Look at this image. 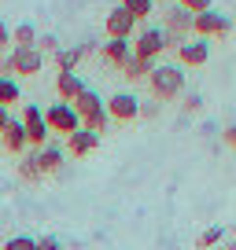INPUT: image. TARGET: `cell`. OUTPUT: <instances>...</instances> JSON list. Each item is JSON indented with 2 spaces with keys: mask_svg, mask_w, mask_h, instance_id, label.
Instances as JSON below:
<instances>
[{
  "mask_svg": "<svg viewBox=\"0 0 236 250\" xmlns=\"http://www.w3.org/2000/svg\"><path fill=\"white\" fill-rule=\"evenodd\" d=\"M96 147H100V133H93V129H74V133L67 136V151H71L74 158L93 155Z\"/></svg>",
  "mask_w": 236,
  "mask_h": 250,
  "instance_id": "12",
  "label": "cell"
},
{
  "mask_svg": "<svg viewBox=\"0 0 236 250\" xmlns=\"http://www.w3.org/2000/svg\"><path fill=\"white\" fill-rule=\"evenodd\" d=\"M11 44V26H4L0 22V55H4V48Z\"/></svg>",
  "mask_w": 236,
  "mask_h": 250,
  "instance_id": "29",
  "label": "cell"
},
{
  "mask_svg": "<svg viewBox=\"0 0 236 250\" xmlns=\"http://www.w3.org/2000/svg\"><path fill=\"white\" fill-rule=\"evenodd\" d=\"M148 88H151V96H155V103L181 100L185 96V70L177 62H159V66H151V74H148Z\"/></svg>",
  "mask_w": 236,
  "mask_h": 250,
  "instance_id": "1",
  "label": "cell"
},
{
  "mask_svg": "<svg viewBox=\"0 0 236 250\" xmlns=\"http://www.w3.org/2000/svg\"><path fill=\"white\" fill-rule=\"evenodd\" d=\"M181 103H185V110H189V114H196V110L203 107V100H199V96H185Z\"/></svg>",
  "mask_w": 236,
  "mask_h": 250,
  "instance_id": "28",
  "label": "cell"
},
{
  "mask_svg": "<svg viewBox=\"0 0 236 250\" xmlns=\"http://www.w3.org/2000/svg\"><path fill=\"white\" fill-rule=\"evenodd\" d=\"M37 166H41V177L59 173V169H63V147H59V144H45V147H37Z\"/></svg>",
  "mask_w": 236,
  "mask_h": 250,
  "instance_id": "14",
  "label": "cell"
},
{
  "mask_svg": "<svg viewBox=\"0 0 236 250\" xmlns=\"http://www.w3.org/2000/svg\"><path fill=\"white\" fill-rule=\"evenodd\" d=\"M19 180H23V184H33V180H41V166H37V147H26L23 155H19Z\"/></svg>",
  "mask_w": 236,
  "mask_h": 250,
  "instance_id": "16",
  "label": "cell"
},
{
  "mask_svg": "<svg viewBox=\"0 0 236 250\" xmlns=\"http://www.w3.org/2000/svg\"><path fill=\"white\" fill-rule=\"evenodd\" d=\"M229 30H233V19H229L225 11H218V8H207V11H199V15H192V33H199L203 41L225 37Z\"/></svg>",
  "mask_w": 236,
  "mask_h": 250,
  "instance_id": "3",
  "label": "cell"
},
{
  "mask_svg": "<svg viewBox=\"0 0 236 250\" xmlns=\"http://www.w3.org/2000/svg\"><path fill=\"white\" fill-rule=\"evenodd\" d=\"M129 52L137 55V59H155L159 52H163V30L159 26H144V30H137V41L129 44Z\"/></svg>",
  "mask_w": 236,
  "mask_h": 250,
  "instance_id": "8",
  "label": "cell"
},
{
  "mask_svg": "<svg viewBox=\"0 0 236 250\" xmlns=\"http://www.w3.org/2000/svg\"><path fill=\"white\" fill-rule=\"evenodd\" d=\"M8 62H11V74H19V78H33V74H41V66H45V59H41L33 48H11Z\"/></svg>",
  "mask_w": 236,
  "mask_h": 250,
  "instance_id": "10",
  "label": "cell"
},
{
  "mask_svg": "<svg viewBox=\"0 0 236 250\" xmlns=\"http://www.w3.org/2000/svg\"><path fill=\"white\" fill-rule=\"evenodd\" d=\"M100 55H103L107 66H122V62L129 59V41H107V44L100 48Z\"/></svg>",
  "mask_w": 236,
  "mask_h": 250,
  "instance_id": "18",
  "label": "cell"
},
{
  "mask_svg": "<svg viewBox=\"0 0 236 250\" xmlns=\"http://www.w3.org/2000/svg\"><path fill=\"white\" fill-rule=\"evenodd\" d=\"M19 96H23V88H19L15 78H0V107H11Z\"/></svg>",
  "mask_w": 236,
  "mask_h": 250,
  "instance_id": "22",
  "label": "cell"
},
{
  "mask_svg": "<svg viewBox=\"0 0 236 250\" xmlns=\"http://www.w3.org/2000/svg\"><path fill=\"white\" fill-rule=\"evenodd\" d=\"M137 118H159V103L151 100V103H141L137 107Z\"/></svg>",
  "mask_w": 236,
  "mask_h": 250,
  "instance_id": "26",
  "label": "cell"
},
{
  "mask_svg": "<svg viewBox=\"0 0 236 250\" xmlns=\"http://www.w3.org/2000/svg\"><path fill=\"white\" fill-rule=\"evenodd\" d=\"M8 118H11V114H8V107H0V129H4V122H8Z\"/></svg>",
  "mask_w": 236,
  "mask_h": 250,
  "instance_id": "30",
  "label": "cell"
},
{
  "mask_svg": "<svg viewBox=\"0 0 236 250\" xmlns=\"http://www.w3.org/2000/svg\"><path fill=\"white\" fill-rule=\"evenodd\" d=\"M221 140H225V147H236V125H225V129H221Z\"/></svg>",
  "mask_w": 236,
  "mask_h": 250,
  "instance_id": "27",
  "label": "cell"
},
{
  "mask_svg": "<svg viewBox=\"0 0 236 250\" xmlns=\"http://www.w3.org/2000/svg\"><path fill=\"white\" fill-rule=\"evenodd\" d=\"M118 8H122V11H129V15L137 19V22H148V15L155 11V0H122Z\"/></svg>",
  "mask_w": 236,
  "mask_h": 250,
  "instance_id": "20",
  "label": "cell"
},
{
  "mask_svg": "<svg viewBox=\"0 0 236 250\" xmlns=\"http://www.w3.org/2000/svg\"><path fill=\"white\" fill-rule=\"evenodd\" d=\"M85 55H93V41H85V44H78V48H59L52 59H55V70L59 74H74V66H78Z\"/></svg>",
  "mask_w": 236,
  "mask_h": 250,
  "instance_id": "13",
  "label": "cell"
},
{
  "mask_svg": "<svg viewBox=\"0 0 236 250\" xmlns=\"http://www.w3.org/2000/svg\"><path fill=\"white\" fill-rule=\"evenodd\" d=\"M103 30H107V41H129L137 33V19L122 8H111L103 19Z\"/></svg>",
  "mask_w": 236,
  "mask_h": 250,
  "instance_id": "9",
  "label": "cell"
},
{
  "mask_svg": "<svg viewBox=\"0 0 236 250\" xmlns=\"http://www.w3.org/2000/svg\"><path fill=\"white\" fill-rule=\"evenodd\" d=\"M37 250H63V243L55 239V235H41V239H37Z\"/></svg>",
  "mask_w": 236,
  "mask_h": 250,
  "instance_id": "25",
  "label": "cell"
},
{
  "mask_svg": "<svg viewBox=\"0 0 236 250\" xmlns=\"http://www.w3.org/2000/svg\"><path fill=\"white\" fill-rule=\"evenodd\" d=\"M177 8H185L189 15H199V11L214 8V4H211V0H177Z\"/></svg>",
  "mask_w": 236,
  "mask_h": 250,
  "instance_id": "24",
  "label": "cell"
},
{
  "mask_svg": "<svg viewBox=\"0 0 236 250\" xmlns=\"http://www.w3.org/2000/svg\"><path fill=\"white\" fill-rule=\"evenodd\" d=\"M0 147L11 151V155H23L30 144H26V133H23V122L19 118H8L4 122V129H0Z\"/></svg>",
  "mask_w": 236,
  "mask_h": 250,
  "instance_id": "11",
  "label": "cell"
},
{
  "mask_svg": "<svg viewBox=\"0 0 236 250\" xmlns=\"http://www.w3.org/2000/svg\"><path fill=\"white\" fill-rule=\"evenodd\" d=\"M81 88H85V81L78 74H55V96H59V103H74V96Z\"/></svg>",
  "mask_w": 236,
  "mask_h": 250,
  "instance_id": "15",
  "label": "cell"
},
{
  "mask_svg": "<svg viewBox=\"0 0 236 250\" xmlns=\"http://www.w3.org/2000/svg\"><path fill=\"white\" fill-rule=\"evenodd\" d=\"M74 114H78L81 129H93V133H103L107 129V110H103V96L96 92V88H81L78 96H74Z\"/></svg>",
  "mask_w": 236,
  "mask_h": 250,
  "instance_id": "2",
  "label": "cell"
},
{
  "mask_svg": "<svg viewBox=\"0 0 236 250\" xmlns=\"http://www.w3.org/2000/svg\"><path fill=\"white\" fill-rule=\"evenodd\" d=\"M137 107H141V100H137L133 92H115L111 100H103L107 122H133V118H137Z\"/></svg>",
  "mask_w": 236,
  "mask_h": 250,
  "instance_id": "7",
  "label": "cell"
},
{
  "mask_svg": "<svg viewBox=\"0 0 236 250\" xmlns=\"http://www.w3.org/2000/svg\"><path fill=\"white\" fill-rule=\"evenodd\" d=\"M19 122H23V133H26V144H30V147H45L48 144V125H45V114H41V107H26L23 110V118H19Z\"/></svg>",
  "mask_w": 236,
  "mask_h": 250,
  "instance_id": "5",
  "label": "cell"
},
{
  "mask_svg": "<svg viewBox=\"0 0 236 250\" xmlns=\"http://www.w3.org/2000/svg\"><path fill=\"white\" fill-rule=\"evenodd\" d=\"M151 66H155V62H148V59H137V55L129 52V59L122 62L118 70H122V78H126V81H148Z\"/></svg>",
  "mask_w": 236,
  "mask_h": 250,
  "instance_id": "17",
  "label": "cell"
},
{
  "mask_svg": "<svg viewBox=\"0 0 236 250\" xmlns=\"http://www.w3.org/2000/svg\"><path fill=\"white\" fill-rule=\"evenodd\" d=\"M173 52H177V66H181V70H189V66H203V62L211 59V41L192 37V41H185V44H177Z\"/></svg>",
  "mask_w": 236,
  "mask_h": 250,
  "instance_id": "6",
  "label": "cell"
},
{
  "mask_svg": "<svg viewBox=\"0 0 236 250\" xmlns=\"http://www.w3.org/2000/svg\"><path fill=\"white\" fill-rule=\"evenodd\" d=\"M4 250H37V239L33 235H11V239H4Z\"/></svg>",
  "mask_w": 236,
  "mask_h": 250,
  "instance_id": "23",
  "label": "cell"
},
{
  "mask_svg": "<svg viewBox=\"0 0 236 250\" xmlns=\"http://www.w3.org/2000/svg\"><path fill=\"white\" fill-rule=\"evenodd\" d=\"M41 114H45V125H48V133L71 136L74 129H81V122H78V114H74V107H71V103H59V100H55L52 107H45Z\"/></svg>",
  "mask_w": 236,
  "mask_h": 250,
  "instance_id": "4",
  "label": "cell"
},
{
  "mask_svg": "<svg viewBox=\"0 0 236 250\" xmlns=\"http://www.w3.org/2000/svg\"><path fill=\"white\" fill-rule=\"evenodd\" d=\"M221 239H225V228H221V225H211L207 232L196 235V247H199V250H211V247H218Z\"/></svg>",
  "mask_w": 236,
  "mask_h": 250,
  "instance_id": "21",
  "label": "cell"
},
{
  "mask_svg": "<svg viewBox=\"0 0 236 250\" xmlns=\"http://www.w3.org/2000/svg\"><path fill=\"white\" fill-rule=\"evenodd\" d=\"M11 44L15 48H33L37 44V26L26 19V22H19V26H11Z\"/></svg>",
  "mask_w": 236,
  "mask_h": 250,
  "instance_id": "19",
  "label": "cell"
}]
</instances>
